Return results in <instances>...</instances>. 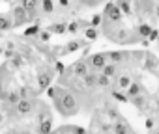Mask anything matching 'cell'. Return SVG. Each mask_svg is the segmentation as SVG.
<instances>
[{
	"label": "cell",
	"mask_w": 159,
	"mask_h": 134,
	"mask_svg": "<svg viewBox=\"0 0 159 134\" xmlns=\"http://www.w3.org/2000/svg\"><path fill=\"white\" fill-rule=\"evenodd\" d=\"M13 108H15L17 115H28V114H32V110L36 108V101H34V99H21Z\"/></svg>",
	"instance_id": "1"
},
{
	"label": "cell",
	"mask_w": 159,
	"mask_h": 134,
	"mask_svg": "<svg viewBox=\"0 0 159 134\" xmlns=\"http://www.w3.org/2000/svg\"><path fill=\"white\" fill-rule=\"evenodd\" d=\"M109 61H107V54H94L92 58H90V61H88V65L92 67L94 71H103V67L107 65Z\"/></svg>",
	"instance_id": "2"
},
{
	"label": "cell",
	"mask_w": 159,
	"mask_h": 134,
	"mask_svg": "<svg viewBox=\"0 0 159 134\" xmlns=\"http://www.w3.org/2000/svg\"><path fill=\"white\" fill-rule=\"evenodd\" d=\"M71 73H73L75 77H79V78L86 77V75L90 73V71H88V61H84V60L75 61V63H73V67H71Z\"/></svg>",
	"instance_id": "3"
},
{
	"label": "cell",
	"mask_w": 159,
	"mask_h": 134,
	"mask_svg": "<svg viewBox=\"0 0 159 134\" xmlns=\"http://www.w3.org/2000/svg\"><path fill=\"white\" fill-rule=\"evenodd\" d=\"M13 17H15L13 24H23V23H26V21H28V13L25 11V8H23L21 4L13 8Z\"/></svg>",
	"instance_id": "4"
},
{
	"label": "cell",
	"mask_w": 159,
	"mask_h": 134,
	"mask_svg": "<svg viewBox=\"0 0 159 134\" xmlns=\"http://www.w3.org/2000/svg\"><path fill=\"white\" fill-rule=\"evenodd\" d=\"M112 132H114V134H129L131 128H129V125H127L122 117H118V119L112 123Z\"/></svg>",
	"instance_id": "5"
},
{
	"label": "cell",
	"mask_w": 159,
	"mask_h": 134,
	"mask_svg": "<svg viewBox=\"0 0 159 134\" xmlns=\"http://www.w3.org/2000/svg\"><path fill=\"white\" fill-rule=\"evenodd\" d=\"M36 82H38V88H39V90H47V88H51L52 75H51V73H39L38 78H36Z\"/></svg>",
	"instance_id": "6"
},
{
	"label": "cell",
	"mask_w": 159,
	"mask_h": 134,
	"mask_svg": "<svg viewBox=\"0 0 159 134\" xmlns=\"http://www.w3.org/2000/svg\"><path fill=\"white\" fill-rule=\"evenodd\" d=\"M38 4H39V0H21V6L25 8V11H26L28 15H36Z\"/></svg>",
	"instance_id": "7"
},
{
	"label": "cell",
	"mask_w": 159,
	"mask_h": 134,
	"mask_svg": "<svg viewBox=\"0 0 159 134\" xmlns=\"http://www.w3.org/2000/svg\"><path fill=\"white\" fill-rule=\"evenodd\" d=\"M125 95H127V99H135V97L142 95V88H140V84H139V82H131V86L125 90Z\"/></svg>",
	"instance_id": "8"
},
{
	"label": "cell",
	"mask_w": 159,
	"mask_h": 134,
	"mask_svg": "<svg viewBox=\"0 0 159 134\" xmlns=\"http://www.w3.org/2000/svg\"><path fill=\"white\" fill-rule=\"evenodd\" d=\"M36 134H52V121L51 119H45V121L38 123Z\"/></svg>",
	"instance_id": "9"
},
{
	"label": "cell",
	"mask_w": 159,
	"mask_h": 134,
	"mask_svg": "<svg viewBox=\"0 0 159 134\" xmlns=\"http://www.w3.org/2000/svg\"><path fill=\"white\" fill-rule=\"evenodd\" d=\"M83 84H84V88H94V86H98V73H96V71H90L86 77H83Z\"/></svg>",
	"instance_id": "10"
},
{
	"label": "cell",
	"mask_w": 159,
	"mask_h": 134,
	"mask_svg": "<svg viewBox=\"0 0 159 134\" xmlns=\"http://www.w3.org/2000/svg\"><path fill=\"white\" fill-rule=\"evenodd\" d=\"M131 82H133V80H131V77H129V75H120V77H118V88H120V90H124V91L131 86Z\"/></svg>",
	"instance_id": "11"
},
{
	"label": "cell",
	"mask_w": 159,
	"mask_h": 134,
	"mask_svg": "<svg viewBox=\"0 0 159 134\" xmlns=\"http://www.w3.org/2000/svg\"><path fill=\"white\" fill-rule=\"evenodd\" d=\"M19 101H21V97H19V91H8V93H6V103H8V104L15 106Z\"/></svg>",
	"instance_id": "12"
},
{
	"label": "cell",
	"mask_w": 159,
	"mask_h": 134,
	"mask_svg": "<svg viewBox=\"0 0 159 134\" xmlns=\"http://www.w3.org/2000/svg\"><path fill=\"white\" fill-rule=\"evenodd\" d=\"M101 75H105V77L112 78V77L116 75V63H107V65L103 67V71H101Z\"/></svg>",
	"instance_id": "13"
},
{
	"label": "cell",
	"mask_w": 159,
	"mask_h": 134,
	"mask_svg": "<svg viewBox=\"0 0 159 134\" xmlns=\"http://www.w3.org/2000/svg\"><path fill=\"white\" fill-rule=\"evenodd\" d=\"M107 58L111 60V63H120V61H124L125 54L124 52H107Z\"/></svg>",
	"instance_id": "14"
},
{
	"label": "cell",
	"mask_w": 159,
	"mask_h": 134,
	"mask_svg": "<svg viewBox=\"0 0 159 134\" xmlns=\"http://www.w3.org/2000/svg\"><path fill=\"white\" fill-rule=\"evenodd\" d=\"M49 32H51V34H64V32H67V24H62V23H56V24H52V26H49Z\"/></svg>",
	"instance_id": "15"
},
{
	"label": "cell",
	"mask_w": 159,
	"mask_h": 134,
	"mask_svg": "<svg viewBox=\"0 0 159 134\" xmlns=\"http://www.w3.org/2000/svg\"><path fill=\"white\" fill-rule=\"evenodd\" d=\"M152 30H153V28H152L150 24H140V26L137 28V32H139V36H140V37H150Z\"/></svg>",
	"instance_id": "16"
},
{
	"label": "cell",
	"mask_w": 159,
	"mask_h": 134,
	"mask_svg": "<svg viewBox=\"0 0 159 134\" xmlns=\"http://www.w3.org/2000/svg\"><path fill=\"white\" fill-rule=\"evenodd\" d=\"M116 6L122 10V13H124V15H129V13H131V2H129V0H120Z\"/></svg>",
	"instance_id": "17"
},
{
	"label": "cell",
	"mask_w": 159,
	"mask_h": 134,
	"mask_svg": "<svg viewBox=\"0 0 159 134\" xmlns=\"http://www.w3.org/2000/svg\"><path fill=\"white\" fill-rule=\"evenodd\" d=\"M11 26H13V23H11V19H10V17L0 15V30H10Z\"/></svg>",
	"instance_id": "18"
},
{
	"label": "cell",
	"mask_w": 159,
	"mask_h": 134,
	"mask_svg": "<svg viewBox=\"0 0 159 134\" xmlns=\"http://www.w3.org/2000/svg\"><path fill=\"white\" fill-rule=\"evenodd\" d=\"M84 37H86V39H90V41H94V39H98V37H99V32H98L94 26H90L88 30H84Z\"/></svg>",
	"instance_id": "19"
},
{
	"label": "cell",
	"mask_w": 159,
	"mask_h": 134,
	"mask_svg": "<svg viewBox=\"0 0 159 134\" xmlns=\"http://www.w3.org/2000/svg\"><path fill=\"white\" fill-rule=\"evenodd\" d=\"M98 86H99V88H109V86H111V78L99 73V75H98Z\"/></svg>",
	"instance_id": "20"
},
{
	"label": "cell",
	"mask_w": 159,
	"mask_h": 134,
	"mask_svg": "<svg viewBox=\"0 0 159 134\" xmlns=\"http://www.w3.org/2000/svg\"><path fill=\"white\" fill-rule=\"evenodd\" d=\"M41 8L45 13H52L54 11V4H52V0H41Z\"/></svg>",
	"instance_id": "21"
},
{
	"label": "cell",
	"mask_w": 159,
	"mask_h": 134,
	"mask_svg": "<svg viewBox=\"0 0 159 134\" xmlns=\"http://www.w3.org/2000/svg\"><path fill=\"white\" fill-rule=\"evenodd\" d=\"M79 48H81V43H79V41H71V43H67L66 52H75V50H79Z\"/></svg>",
	"instance_id": "22"
},
{
	"label": "cell",
	"mask_w": 159,
	"mask_h": 134,
	"mask_svg": "<svg viewBox=\"0 0 159 134\" xmlns=\"http://www.w3.org/2000/svg\"><path fill=\"white\" fill-rule=\"evenodd\" d=\"M38 34H39V28H38V26H30V28L25 30V36H26V37H30V36H38Z\"/></svg>",
	"instance_id": "23"
},
{
	"label": "cell",
	"mask_w": 159,
	"mask_h": 134,
	"mask_svg": "<svg viewBox=\"0 0 159 134\" xmlns=\"http://www.w3.org/2000/svg\"><path fill=\"white\" fill-rule=\"evenodd\" d=\"M112 97H114L116 101H120V103H127V101H129L127 95H124V93H120V91H112Z\"/></svg>",
	"instance_id": "24"
},
{
	"label": "cell",
	"mask_w": 159,
	"mask_h": 134,
	"mask_svg": "<svg viewBox=\"0 0 159 134\" xmlns=\"http://www.w3.org/2000/svg\"><path fill=\"white\" fill-rule=\"evenodd\" d=\"M101 23H103V15H94V17H92V26H94V28L99 26Z\"/></svg>",
	"instance_id": "25"
},
{
	"label": "cell",
	"mask_w": 159,
	"mask_h": 134,
	"mask_svg": "<svg viewBox=\"0 0 159 134\" xmlns=\"http://www.w3.org/2000/svg\"><path fill=\"white\" fill-rule=\"evenodd\" d=\"M30 88H21L19 90V97L21 99H30V91H28Z\"/></svg>",
	"instance_id": "26"
},
{
	"label": "cell",
	"mask_w": 159,
	"mask_h": 134,
	"mask_svg": "<svg viewBox=\"0 0 159 134\" xmlns=\"http://www.w3.org/2000/svg\"><path fill=\"white\" fill-rule=\"evenodd\" d=\"M38 37H39L41 41H49V39H51V32H43V30H39Z\"/></svg>",
	"instance_id": "27"
},
{
	"label": "cell",
	"mask_w": 159,
	"mask_h": 134,
	"mask_svg": "<svg viewBox=\"0 0 159 134\" xmlns=\"http://www.w3.org/2000/svg\"><path fill=\"white\" fill-rule=\"evenodd\" d=\"M67 32L77 34V32H79V24H77V23H69V24H67Z\"/></svg>",
	"instance_id": "28"
},
{
	"label": "cell",
	"mask_w": 159,
	"mask_h": 134,
	"mask_svg": "<svg viewBox=\"0 0 159 134\" xmlns=\"http://www.w3.org/2000/svg\"><path fill=\"white\" fill-rule=\"evenodd\" d=\"M11 63H13L15 67H21V63H23V58H21L19 54H15V56L11 58Z\"/></svg>",
	"instance_id": "29"
},
{
	"label": "cell",
	"mask_w": 159,
	"mask_h": 134,
	"mask_svg": "<svg viewBox=\"0 0 159 134\" xmlns=\"http://www.w3.org/2000/svg\"><path fill=\"white\" fill-rule=\"evenodd\" d=\"M54 67H56V73H58V75H64L66 67H64V63H62V61H56V63H54Z\"/></svg>",
	"instance_id": "30"
},
{
	"label": "cell",
	"mask_w": 159,
	"mask_h": 134,
	"mask_svg": "<svg viewBox=\"0 0 159 134\" xmlns=\"http://www.w3.org/2000/svg\"><path fill=\"white\" fill-rule=\"evenodd\" d=\"M157 37H159V32H157V30H152V34H150V39L153 41V39H157Z\"/></svg>",
	"instance_id": "31"
},
{
	"label": "cell",
	"mask_w": 159,
	"mask_h": 134,
	"mask_svg": "<svg viewBox=\"0 0 159 134\" xmlns=\"http://www.w3.org/2000/svg\"><path fill=\"white\" fill-rule=\"evenodd\" d=\"M146 128H153V119H146Z\"/></svg>",
	"instance_id": "32"
},
{
	"label": "cell",
	"mask_w": 159,
	"mask_h": 134,
	"mask_svg": "<svg viewBox=\"0 0 159 134\" xmlns=\"http://www.w3.org/2000/svg\"><path fill=\"white\" fill-rule=\"evenodd\" d=\"M60 6H64V8L69 6V0H60Z\"/></svg>",
	"instance_id": "33"
},
{
	"label": "cell",
	"mask_w": 159,
	"mask_h": 134,
	"mask_svg": "<svg viewBox=\"0 0 159 134\" xmlns=\"http://www.w3.org/2000/svg\"><path fill=\"white\" fill-rule=\"evenodd\" d=\"M0 97H2V78H0Z\"/></svg>",
	"instance_id": "34"
},
{
	"label": "cell",
	"mask_w": 159,
	"mask_h": 134,
	"mask_svg": "<svg viewBox=\"0 0 159 134\" xmlns=\"http://www.w3.org/2000/svg\"><path fill=\"white\" fill-rule=\"evenodd\" d=\"M155 108H157V114H159V101H157V106H155Z\"/></svg>",
	"instance_id": "35"
},
{
	"label": "cell",
	"mask_w": 159,
	"mask_h": 134,
	"mask_svg": "<svg viewBox=\"0 0 159 134\" xmlns=\"http://www.w3.org/2000/svg\"><path fill=\"white\" fill-rule=\"evenodd\" d=\"M0 121H2V112H0Z\"/></svg>",
	"instance_id": "36"
},
{
	"label": "cell",
	"mask_w": 159,
	"mask_h": 134,
	"mask_svg": "<svg viewBox=\"0 0 159 134\" xmlns=\"http://www.w3.org/2000/svg\"><path fill=\"white\" fill-rule=\"evenodd\" d=\"M155 134H159V132H155Z\"/></svg>",
	"instance_id": "37"
},
{
	"label": "cell",
	"mask_w": 159,
	"mask_h": 134,
	"mask_svg": "<svg viewBox=\"0 0 159 134\" xmlns=\"http://www.w3.org/2000/svg\"><path fill=\"white\" fill-rule=\"evenodd\" d=\"M83 2H84V0H83Z\"/></svg>",
	"instance_id": "38"
}]
</instances>
